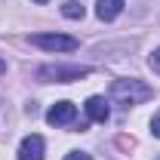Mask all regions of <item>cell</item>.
I'll use <instances>...</instances> for the list:
<instances>
[{"label": "cell", "instance_id": "cell-13", "mask_svg": "<svg viewBox=\"0 0 160 160\" xmlns=\"http://www.w3.org/2000/svg\"><path fill=\"white\" fill-rule=\"evenodd\" d=\"M34 3H46V0H34Z\"/></svg>", "mask_w": 160, "mask_h": 160}, {"label": "cell", "instance_id": "cell-7", "mask_svg": "<svg viewBox=\"0 0 160 160\" xmlns=\"http://www.w3.org/2000/svg\"><path fill=\"white\" fill-rule=\"evenodd\" d=\"M123 6H126V0H96V16L102 22H114L123 12Z\"/></svg>", "mask_w": 160, "mask_h": 160}, {"label": "cell", "instance_id": "cell-1", "mask_svg": "<svg viewBox=\"0 0 160 160\" xmlns=\"http://www.w3.org/2000/svg\"><path fill=\"white\" fill-rule=\"evenodd\" d=\"M154 96V89L148 86V83H142V80L129 77V80H114L111 83V99L117 102V105H142V102H148Z\"/></svg>", "mask_w": 160, "mask_h": 160}, {"label": "cell", "instance_id": "cell-2", "mask_svg": "<svg viewBox=\"0 0 160 160\" xmlns=\"http://www.w3.org/2000/svg\"><path fill=\"white\" fill-rule=\"evenodd\" d=\"M92 71L89 68H80V65H43L37 71L40 80H46V83H71V80H83L89 77Z\"/></svg>", "mask_w": 160, "mask_h": 160}, {"label": "cell", "instance_id": "cell-9", "mask_svg": "<svg viewBox=\"0 0 160 160\" xmlns=\"http://www.w3.org/2000/svg\"><path fill=\"white\" fill-rule=\"evenodd\" d=\"M148 65H151V71H154V74H160V49H154V52H151Z\"/></svg>", "mask_w": 160, "mask_h": 160}, {"label": "cell", "instance_id": "cell-10", "mask_svg": "<svg viewBox=\"0 0 160 160\" xmlns=\"http://www.w3.org/2000/svg\"><path fill=\"white\" fill-rule=\"evenodd\" d=\"M151 132H154V136L160 139V111L154 114V117H151Z\"/></svg>", "mask_w": 160, "mask_h": 160}, {"label": "cell", "instance_id": "cell-3", "mask_svg": "<svg viewBox=\"0 0 160 160\" xmlns=\"http://www.w3.org/2000/svg\"><path fill=\"white\" fill-rule=\"evenodd\" d=\"M31 43L46 52H74L77 49V40L68 34H31Z\"/></svg>", "mask_w": 160, "mask_h": 160}, {"label": "cell", "instance_id": "cell-11", "mask_svg": "<svg viewBox=\"0 0 160 160\" xmlns=\"http://www.w3.org/2000/svg\"><path fill=\"white\" fill-rule=\"evenodd\" d=\"M65 160H92V157H89L86 151H71V154H68Z\"/></svg>", "mask_w": 160, "mask_h": 160}, {"label": "cell", "instance_id": "cell-4", "mask_svg": "<svg viewBox=\"0 0 160 160\" xmlns=\"http://www.w3.org/2000/svg\"><path fill=\"white\" fill-rule=\"evenodd\" d=\"M74 117H77V108L71 102H56L46 111V123H52V126H68V123H74Z\"/></svg>", "mask_w": 160, "mask_h": 160}, {"label": "cell", "instance_id": "cell-14", "mask_svg": "<svg viewBox=\"0 0 160 160\" xmlns=\"http://www.w3.org/2000/svg\"><path fill=\"white\" fill-rule=\"evenodd\" d=\"M157 160H160V157H157Z\"/></svg>", "mask_w": 160, "mask_h": 160}, {"label": "cell", "instance_id": "cell-6", "mask_svg": "<svg viewBox=\"0 0 160 160\" xmlns=\"http://www.w3.org/2000/svg\"><path fill=\"white\" fill-rule=\"evenodd\" d=\"M86 117L92 120V123H105V120L111 117L108 102L102 99V96H89V99H86Z\"/></svg>", "mask_w": 160, "mask_h": 160}, {"label": "cell", "instance_id": "cell-8", "mask_svg": "<svg viewBox=\"0 0 160 160\" xmlns=\"http://www.w3.org/2000/svg\"><path fill=\"white\" fill-rule=\"evenodd\" d=\"M83 12H86V9H83V3H77V0H68V3H65V6H62V16H65V19H83Z\"/></svg>", "mask_w": 160, "mask_h": 160}, {"label": "cell", "instance_id": "cell-12", "mask_svg": "<svg viewBox=\"0 0 160 160\" xmlns=\"http://www.w3.org/2000/svg\"><path fill=\"white\" fill-rule=\"evenodd\" d=\"M3 71H6V62H0V74H3Z\"/></svg>", "mask_w": 160, "mask_h": 160}, {"label": "cell", "instance_id": "cell-5", "mask_svg": "<svg viewBox=\"0 0 160 160\" xmlns=\"http://www.w3.org/2000/svg\"><path fill=\"white\" fill-rule=\"evenodd\" d=\"M46 154V142L43 136H25L19 145V160H43Z\"/></svg>", "mask_w": 160, "mask_h": 160}]
</instances>
